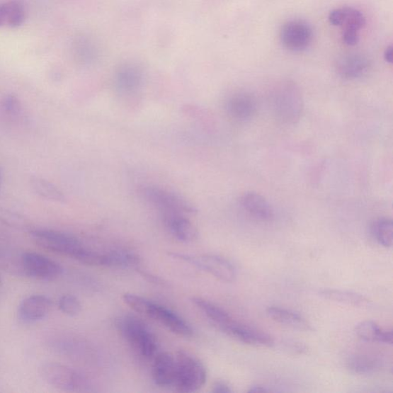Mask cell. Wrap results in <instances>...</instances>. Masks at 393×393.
<instances>
[{
  "label": "cell",
  "mask_w": 393,
  "mask_h": 393,
  "mask_svg": "<svg viewBox=\"0 0 393 393\" xmlns=\"http://www.w3.org/2000/svg\"><path fill=\"white\" fill-rule=\"evenodd\" d=\"M140 262L139 256L126 251H113L103 254V267L130 268Z\"/></svg>",
  "instance_id": "7402d4cb"
},
{
  "label": "cell",
  "mask_w": 393,
  "mask_h": 393,
  "mask_svg": "<svg viewBox=\"0 0 393 393\" xmlns=\"http://www.w3.org/2000/svg\"><path fill=\"white\" fill-rule=\"evenodd\" d=\"M21 266L25 275L41 280H56L62 273V268L58 263L33 252L21 255Z\"/></svg>",
  "instance_id": "ba28073f"
},
{
  "label": "cell",
  "mask_w": 393,
  "mask_h": 393,
  "mask_svg": "<svg viewBox=\"0 0 393 393\" xmlns=\"http://www.w3.org/2000/svg\"><path fill=\"white\" fill-rule=\"evenodd\" d=\"M257 110V100L249 93L234 94L228 99L227 103L228 114L237 121L246 122L251 120Z\"/></svg>",
  "instance_id": "5bb4252c"
},
{
  "label": "cell",
  "mask_w": 393,
  "mask_h": 393,
  "mask_svg": "<svg viewBox=\"0 0 393 393\" xmlns=\"http://www.w3.org/2000/svg\"><path fill=\"white\" fill-rule=\"evenodd\" d=\"M143 198L157 207L163 213L193 215L197 209L188 200L172 192L158 187L146 186L141 189Z\"/></svg>",
  "instance_id": "5b68a950"
},
{
  "label": "cell",
  "mask_w": 393,
  "mask_h": 393,
  "mask_svg": "<svg viewBox=\"0 0 393 393\" xmlns=\"http://www.w3.org/2000/svg\"><path fill=\"white\" fill-rule=\"evenodd\" d=\"M370 62L359 54H350L341 57L336 63L337 74L347 80L361 78L368 72Z\"/></svg>",
  "instance_id": "2e32d148"
},
{
  "label": "cell",
  "mask_w": 393,
  "mask_h": 393,
  "mask_svg": "<svg viewBox=\"0 0 393 393\" xmlns=\"http://www.w3.org/2000/svg\"><path fill=\"white\" fill-rule=\"evenodd\" d=\"M176 360L169 353H161L154 356L152 365V379L160 387L173 385L176 379Z\"/></svg>",
  "instance_id": "4fadbf2b"
},
{
  "label": "cell",
  "mask_w": 393,
  "mask_h": 393,
  "mask_svg": "<svg viewBox=\"0 0 393 393\" xmlns=\"http://www.w3.org/2000/svg\"><path fill=\"white\" fill-rule=\"evenodd\" d=\"M384 59H385V60L387 62L392 63V60H393V48H392V47H389L386 50L385 53H384Z\"/></svg>",
  "instance_id": "836d02e7"
},
{
  "label": "cell",
  "mask_w": 393,
  "mask_h": 393,
  "mask_svg": "<svg viewBox=\"0 0 393 393\" xmlns=\"http://www.w3.org/2000/svg\"><path fill=\"white\" fill-rule=\"evenodd\" d=\"M212 392L215 393H231L232 389L227 382L217 381L214 384Z\"/></svg>",
  "instance_id": "1f68e13d"
},
{
  "label": "cell",
  "mask_w": 393,
  "mask_h": 393,
  "mask_svg": "<svg viewBox=\"0 0 393 393\" xmlns=\"http://www.w3.org/2000/svg\"><path fill=\"white\" fill-rule=\"evenodd\" d=\"M125 304L135 310V312L145 314L150 304V300L142 296L127 292L123 297Z\"/></svg>",
  "instance_id": "f1b7e54d"
},
{
  "label": "cell",
  "mask_w": 393,
  "mask_h": 393,
  "mask_svg": "<svg viewBox=\"0 0 393 393\" xmlns=\"http://www.w3.org/2000/svg\"><path fill=\"white\" fill-rule=\"evenodd\" d=\"M3 107L4 110L11 115L20 113L21 110V104L20 100L13 95H7L3 101Z\"/></svg>",
  "instance_id": "f546056e"
},
{
  "label": "cell",
  "mask_w": 393,
  "mask_h": 393,
  "mask_svg": "<svg viewBox=\"0 0 393 393\" xmlns=\"http://www.w3.org/2000/svg\"><path fill=\"white\" fill-rule=\"evenodd\" d=\"M355 331L363 341L392 345V331H384L373 321L361 322L355 326Z\"/></svg>",
  "instance_id": "ffe728a7"
},
{
  "label": "cell",
  "mask_w": 393,
  "mask_h": 393,
  "mask_svg": "<svg viewBox=\"0 0 393 393\" xmlns=\"http://www.w3.org/2000/svg\"><path fill=\"white\" fill-rule=\"evenodd\" d=\"M169 255L172 258L190 263L222 281L231 283L235 280L236 271L233 265L220 256H193L179 253H171Z\"/></svg>",
  "instance_id": "277c9868"
},
{
  "label": "cell",
  "mask_w": 393,
  "mask_h": 393,
  "mask_svg": "<svg viewBox=\"0 0 393 393\" xmlns=\"http://www.w3.org/2000/svg\"><path fill=\"white\" fill-rule=\"evenodd\" d=\"M193 303L202 312L212 321L216 326L221 329L229 324L232 321V318L228 314L224 309L217 307L210 301L202 297H195L191 298Z\"/></svg>",
  "instance_id": "44dd1931"
},
{
  "label": "cell",
  "mask_w": 393,
  "mask_h": 393,
  "mask_svg": "<svg viewBox=\"0 0 393 393\" xmlns=\"http://www.w3.org/2000/svg\"><path fill=\"white\" fill-rule=\"evenodd\" d=\"M371 232L374 239L384 248H391L393 241V223L391 219L382 217L373 222Z\"/></svg>",
  "instance_id": "cb8c5ba5"
},
{
  "label": "cell",
  "mask_w": 393,
  "mask_h": 393,
  "mask_svg": "<svg viewBox=\"0 0 393 393\" xmlns=\"http://www.w3.org/2000/svg\"><path fill=\"white\" fill-rule=\"evenodd\" d=\"M33 241L49 251L75 259L84 246L71 235L57 231L35 229L30 232Z\"/></svg>",
  "instance_id": "8992f818"
},
{
  "label": "cell",
  "mask_w": 393,
  "mask_h": 393,
  "mask_svg": "<svg viewBox=\"0 0 393 393\" xmlns=\"http://www.w3.org/2000/svg\"><path fill=\"white\" fill-rule=\"evenodd\" d=\"M6 25L11 28H18L25 22V7L20 0H12L6 3Z\"/></svg>",
  "instance_id": "4316f807"
},
{
  "label": "cell",
  "mask_w": 393,
  "mask_h": 393,
  "mask_svg": "<svg viewBox=\"0 0 393 393\" xmlns=\"http://www.w3.org/2000/svg\"><path fill=\"white\" fill-rule=\"evenodd\" d=\"M0 281H1V278H0Z\"/></svg>",
  "instance_id": "8d00e7d4"
},
{
  "label": "cell",
  "mask_w": 393,
  "mask_h": 393,
  "mask_svg": "<svg viewBox=\"0 0 393 393\" xmlns=\"http://www.w3.org/2000/svg\"><path fill=\"white\" fill-rule=\"evenodd\" d=\"M283 345L287 351L294 354H303L308 350L306 345L296 341H287L283 343Z\"/></svg>",
  "instance_id": "4dcf8cb0"
},
{
  "label": "cell",
  "mask_w": 393,
  "mask_h": 393,
  "mask_svg": "<svg viewBox=\"0 0 393 393\" xmlns=\"http://www.w3.org/2000/svg\"><path fill=\"white\" fill-rule=\"evenodd\" d=\"M341 8V22L343 31L358 32L365 25V18L363 13L352 7H343Z\"/></svg>",
  "instance_id": "484cf974"
},
{
  "label": "cell",
  "mask_w": 393,
  "mask_h": 393,
  "mask_svg": "<svg viewBox=\"0 0 393 393\" xmlns=\"http://www.w3.org/2000/svg\"><path fill=\"white\" fill-rule=\"evenodd\" d=\"M59 308L63 314L75 317L80 314L81 305L79 300L73 295H64L59 300Z\"/></svg>",
  "instance_id": "83f0119b"
},
{
  "label": "cell",
  "mask_w": 393,
  "mask_h": 393,
  "mask_svg": "<svg viewBox=\"0 0 393 393\" xmlns=\"http://www.w3.org/2000/svg\"><path fill=\"white\" fill-rule=\"evenodd\" d=\"M224 333L244 343L258 346H272L273 338L267 334L232 321L221 329Z\"/></svg>",
  "instance_id": "8fae6325"
},
{
  "label": "cell",
  "mask_w": 393,
  "mask_h": 393,
  "mask_svg": "<svg viewBox=\"0 0 393 393\" xmlns=\"http://www.w3.org/2000/svg\"><path fill=\"white\" fill-rule=\"evenodd\" d=\"M272 112L283 124L294 125L302 116L304 103L299 89L290 82H283L272 91L270 96Z\"/></svg>",
  "instance_id": "7a4b0ae2"
},
{
  "label": "cell",
  "mask_w": 393,
  "mask_h": 393,
  "mask_svg": "<svg viewBox=\"0 0 393 393\" xmlns=\"http://www.w3.org/2000/svg\"><path fill=\"white\" fill-rule=\"evenodd\" d=\"M280 38L286 49L301 52L308 48L313 40L312 27L302 21H291L282 26Z\"/></svg>",
  "instance_id": "9c48e42d"
},
{
  "label": "cell",
  "mask_w": 393,
  "mask_h": 393,
  "mask_svg": "<svg viewBox=\"0 0 393 393\" xmlns=\"http://www.w3.org/2000/svg\"><path fill=\"white\" fill-rule=\"evenodd\" d=\"M267 314L273 321L300 331H312L313 327L305 318L291 310L279 307H270Z\"/></svg>",
  "instance_id": "ac0fdd59"
},
{
  "label": "cell",
  "mask_w": 393,
  "mask_h": 393,
  "mask_svg": "<svg viewBox=\"0 0 393 393\" xmlns=\"http://www.w3.org/2000/svg\"><path fill=\"white\" fill-rule=\"evenodd\" d=\"M51 307L52 301L49 297L33 295L23 301L18 309V315L24 323H33L47 317Z\"/></svg>",
  "instance_id": "7c38bea8"
},
{
  "label": "cell",
  "mask_w": 393,
  "mask_h": 393,
  "mask_svg": "<svg viewBox=\"0 0 393 393\" xmlns=\"http://www.w3.org/2000/svg\"><path fill=\"white\" fill-rule=\"evenodd\" d=\"M30 184L35 193L42 198L47 199L53 203H66L67 198L65 195L56 186L48 180L34 177L31 179Z\"/></svg>",
  "instance_id": "603a6c76"
},
{
  "label": "cell",
  "mask_w": 393,
  "mask_h": 393,
  "mask_svg": "<svg viewBox=\"0 0 393 393\" xmlns=\"http://www.w3.org/2000/svg\"><path fill=\"white\" fill-rule=\"evenodd\" d=\"M2 184V178H1V173H0V188H1Z\"/></svg>",
  "instance_id": "d590c367"
},
{
  "label": "cell",
  "mask_w": 393,
  "mask_h": 393,
  "mask_svg": "<svg viewBox=\"0 0 393 393\" xmlns=\"http://www.w3.org/2000/svg\"><path fill=\"white\" fill-rule=\"evenodd\" d=\"M146 316L158 321L177 335L189 337L193 335L191 326L172 309L150 301Z\"/></svg>",
  "instance_id": "30bf717a"
},
{
  "label": "cell",
  "mask_w": 393,
  "mask_h": 393,
  "mask_svg": "<svg viewBox=\"0 0 393 393\" xmlns=\"http://www.w3.org/2000/svg\"><path fill=\"white\" fill-rule=\"evenodd\" d=\"M176 372L173 385L180 392L190 393L202 389L207 381L205 365L195 356L179 352L176 358Z\"/></svg>",
  "instance_id": "3957f363"
},
{
  "label": "cell",
  "mask_w": 393,
  "mask_h": 393,
  "mask_svg": "<svg viewBox=\"0 0 393 393\" xmlns=\"http://www.w3.org/2000/svg\"><path fill=\"white\" fill-rule=\"evenodd\" d=\"M249 392H266L268 389L261 386H253L249 391Z\"/></svg>",
  "instance_id": "e575fe53"
},
{
  "label": "cell",
  "mask_w": 393,
  "mask_h": 393,
  "mask_svg": "<svg viewBox=\"0 0 393 393\" xmlns=\"http://www.w3.org/2000/svg\"><path fill=\"white\" fill-rule=\"evenodd\" d=\"M319 296L334 302L354 307H368L370 300L358 292L336 289H323L319 291Z\"/></svg>",
  "instance_id": "d6986e66"
},
{
  "label": "cell",
  "mask_w": 393,
  "mask_h": 393,
  "mask_svg": "<svg viewBox=\"0 0 393 393\" xmlns=\"http://www.w3.org/2000/svg\"><path fill=\"white\" fill-rule=\"evenodd\" d=\"M6 25V3H0V27Z\"/></svg>",
  "instance_id": "d6a6232c"
},
{
  "label": "cell",
  "mask_w": 393,
  "mask_h": 393,
  "mask_svg": "<svg viewBox=\"0 0 393 393\" xmlns=\"http://www.w3.org/2000/svg\"><path fill=\"white\" fill-rule=\"evenodd\" d=\"M115 327L124 339L143 358L151 359L158 354L156 337L147 325L133 316H122L116 319Z\"/></svg>",
  "instance_id": "6da1fadb"
},
{
  "label": "cell",
  "mask_w": 393,
  "mask_h": 393,
  "mask_svg": "<svg viewBox=\"0 0 393 393\" xmlns=\"http://www.w3.org/2000/svg\"><path fill=\"white\" fill-rule=\"evenodd\" d=\"M163 217L168 229L178 241L190 243L198 239V232L196 227L185 215L163 213Z\"/></svg>",
  "instance_id": "9a60e30c"
},
{
  "label": "cell",
  "mask_w": 393,
  "mask_h": 393,
  "mask_svg": "<svg viewBox=\"0 0 393 393\" xmlns=\"http://www.w3.org/2000/svg\"><path fill=\"white\" fill-rule=\"evenodd\" d=\"M244 211L257 220L268 222L273 220L274 212L268 200L254 191L246 192L241 198Z\"/></svg>",
  "instance_id": "e0dca14e"
},
{
  "label": "cell",
  "mask_w": 393,
  "mask_h": 393,
  "mask_svg": "<svg viewBox=\"0 0 393 393\" xmlns=\"http://www.w3.org/2000/svg\"><path fill=\"white\" fill-rule=\"evenodd\" d=\"M40 376L50 386L63 391H76L84 380L75 370L59 363H45L40 368Z\"/></svg>",
  "instance_id": "52a82bcc"
},
{
  "label": "cell",
  "mask_w": 393,
  "mask_h": 393,
  "mask_svg": "<svg viewBox=\"0 0 393 393\" xmlns=\"http://www.w3.org/2000/svg\"><path fill=\"white\" fill-rule=\"evenodd\" d=\"M347 367L355 374L369 375L380 368V363L369 355H355L347 362Z\"/></svg>",
  "instance_id": "d4e9b609"
}]
</instances>
